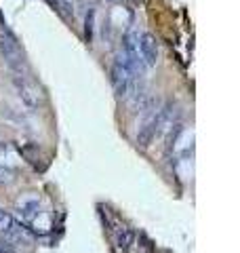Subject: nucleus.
I'll list each match as a JSON object with an SVG mask.
<instances>
[{
  "instance_id": "nucleus-1",
  "label": "nucleus",
  "mask_w": 240,
  "mask_h": 253,
  "mask_svg": "<svg viewBox=\"0 0 240 253\" xmlns=\"http://www.w3.org/2000/svg\"><path fill=\"white\" fill-rule=\"evenodd\" d=\"M0 57L4 59V63L9 66V70L13 74H23L26 59H23L21 44L17 41V36H15L6 26L0 28Z\"/></svg>"
},
{
  "instance_id": "nucleus-2",
  "label": "nucleus",
  "mask_w": 240,
  "mask_h": 253,
  "mask_svg": "<svg viewBox=\"0 0 240 253\" xmlns=\"http://www.w3.org/2000/svg\"><path fill=\"white\" fill-rule=\"evenodd\" d=\"M0 234H4V239L19 243V245L34 243V232H32L26 224H19V221L4 209H0Z\"/></svg>"
},
{
  "instance_id": "nucleus-3",
  "label": "nucleus",
  "mask_w": 240,
  "mask_h": 253,
  "mask_svg": "<svg viewBox=\"0 0 240 253\" xmlns=\"http://www.w3.org/2000/svg\"><path fill=\"white\" fill-rule=\"evenodd\" d=\"M13 83H15V89H17L19 99H21L28 108L36 110V108L40 106V95H38L36 84L32 83L26 74H15V76H13Z\"/></svg>"
},
{
  "instance_id": "nucleus-4",
  "label": "nucleus",
  "mask_w": 240,
  "mask_h": 253,
  "mask_svg": "<svg viewBox=\"0 0 240 253\" xmlns=\"http://www.w3.org/2000/svg\"><path fill=\"white\" fill-rule=\"evenodd\" d=\"M137 51H139V57H141V61H143V66H146V68H154L158 63L160 51H158V41H156L154 34H150V32H143V34H139Z\"/></svg>"
},
{
  "instance_id": "nucleus-5",
  "label": "nucleus",
  "mask_w": 240,
  "mask_h": 253,
  "mask_svg": "<svg viewBox=\"0 0 240 253\" xmlns=\"http://www.w3.org/2000/svg\"><path fill=\"white\" fill-rule=\"evenodd\" d=\"M135 241V232L131 230V228H124V226H120L118 230L114 232V243H116V247L120 251H129L131 249V245Z\"/></svg>"
},
{
  "instance_id": "nucleus-6",
  "label": "nucleus",
  "mask_w": 240,
  "mask_h": 253,
  "mask_svg": "<svg viewBox=\"0 0 240 253\" xmlns=\"http://www.w3.org/2000/svg\"><path fill=\"white\" fill-rule=\"evenodd\" d=\"M17 207H19L21 217L32 221V219H36L38 213H40V201L38 199H28V201H21Z\"/></svg>"
},
{
  "instance_id": "nucleus-7",
  "label": "nucleus",
  "mask_w": 240,
  "mask_h": 253,
  "mask_svg": "<svg viewBox=\"0 0 240 253\" xmlns=\"http://www.w3.org/2000/svg\"><path fill=\"white\" fill-rule=\"evenodd\" d=\"M51 2L66 19H74V4H72V0H51Z\"/></svg>"
},
{
  "instance_id": "nucleus-8",
  "label": "nucleus",
  "mask_w": 240,
  "mask_h": 253,
  "mask_svg": "<svg viewBox=\"0 0 240 253\" xmlns=\"http://www.w3.org/2000/svg\"><path fill=\"white\" fill-rule=\"evenodd\" d=\"M93 19H95V11L91 9L89 15H86V30H84L86 41H91V36H93Z\"/></svg>"
}]
</instances>
